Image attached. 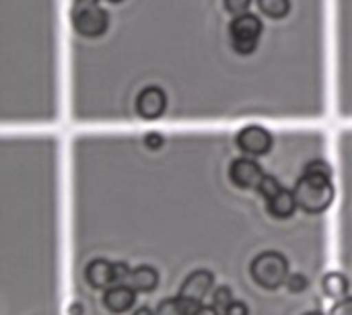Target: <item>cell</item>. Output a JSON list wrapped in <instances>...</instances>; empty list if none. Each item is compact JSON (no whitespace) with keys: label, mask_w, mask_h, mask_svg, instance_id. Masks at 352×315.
<instances>
[{"label":"cell","mask_w":352,"mask_h":315,"mask_svg":"<svg viewBox=\"0 0 352 315\" xmlns=\"http://www.w3.org/2000/svg\"><path fill=\"white\" fill-rule=\"evenodd\" d=\"M303 173H316V175H326V177H332V165H330L326 159H320V157H316V159H311V161H307V163H305V167H303Z\"/></svg>","instance_id":"cell-17"},{"label":"cell","mask_w":352,"mask_h":315,"mask_svg":"<svg viewBox=\"0 0 352 315\" xmlns=\"http://www.w3.org/2000/svg\"><path fill=\"white\" fill-rule=\"evenodd\" d=\"M266 27L264 21L254 14V12H243L231 19L229 25V35H231V45L233 52L239 58H252L260 52L262 45V35Z\"/></svg>","instance_id":"cell-3"},{"label":"cell","mask_w":352,"mask_h":315,"mask_svg":"<svg viewBox=\"0 0 352 315\" xmlns=\"http://www.w3.org/2000/svg\"><path fill=\"white\" fill-rule=\"evenodd\" d=\"M322 287H324V293L328 297L342 299L349 291V279L342 272H328L322 281Z\"/></svg>","instance_id":"cell-15"},{"label":"cell","mask_w":352,"mask_h":315,"mask_svg":"<svg viewBox=\"0 0 352 315\" xmlns=\"http://www.w3.org/2000/svg\"><path fill=\"white\" fill-rule=\"evenodd\" d=\"M250 274L258 285L266 289H276L285 285L289 276V260L285 258V254L276 250L260 252L258 256H254L250 264Z\"/></svg>","instance_id":"cell-4"},{"label":"cell","mask_w":352,"mask_h":315,"mask_svg":"<svg viewBox=\"0 0 352 315\" xmlns=\"http://www.w3.org/2000/svg\"><path fill=\"white\" fill-rule=\"evenodd\" d=\"M169 113V93L161 85H146L134 95V116L144 122L165 120Z\"/></svg>","instance_id":"cell-5"},{"label":"cell","mask_w":352,"mask_h":315,"mask_svg":"<svg viewBox=\"0 0 352 315\" xmlns=\"http://www.w3.org/2000/svg\"><path fill=\"white\" fill-rule=\"evenodd\" d=\"M295 198L301 210L309 215H320L326 213L332 202H334V184L332 177L326 175H316V173H303L295 182Z\"/></svg>","instance_id":"cell-2"},{"label":"cell","mask_w":352,"mask_h":315,"mask_svg":"<svg viewBox=\"0 0 352 315\" xmlns=\"http://www.w3.org/2000/svg\"><path fill=\"white\" fill-rule=\"evenodd\" d=\"M285 285L289 287V291H303L307 287V276L303 272H293L287 276Z\"/></svg>","instance_id":"cell-21"},{"label":"cell","mask_w":352,"mask_h":315,"mask_svg":"<svg viewBox=\"0 0 352 315\" xmlns=\"http://www.w3.org/2000/svg\"><path fill=\"white\" fill-rule=\"evenodd\" d=\"M280 188H283V184H280V180L276 177V175H272V173H264V177H262V182L258 184V194L264 198V200H268V198H272L276 192H280Z\"/></svg>","instance_id":"cell-16"},{"label":"cell","mask_w":352,"mask_h":315,"mask_svg":"<svg viewBox=\"0 0 352 315\" xmlns=\"http://www.w3.org/2000/svg\"><path fill=\"white\" fill-rule=\"evenodd\" d=\"M142 144L148 149V151H161L165 144H167V136L159 130H148L144 136H142Z\"/></svg>","instance_id":"cell-18"},{"label":"cell","mask_w":352,"mask_h":315,"mask_svg":"<svg viewBox=\"0 0 352 315\" xmlns=\"http://www.w3.org/2000/svg\"><path fill=\"white\" fill-rule=\"evenodd\" d=\"M85 276H87L89 285H93L97 289H107L113 283H118V279H116V262H111L107 258H95V260H91L87 264Z\"/></svg>","instance_id":"cell-9"},{"label":"cell","mask_w":352,"mask_h":315,"mask_svg":"<svg viewBox=\"0 0 352 315\" xmlns=\"http://www.w3.org/2000/svg\"><path fill=\"white\" fill-rule=\"evenodd\" d=\"M264 173L266 171L262 169V165L254 157H248V155L235 157L229 163V177L241 190H256L258 184L262 182Z\"/></svg>","instance_id":"cell-7"},{"label":"cell","mask_w":352,"mask_h":315,"mask_svg":"<svg viewBox=\"0 0 352 315\" xmlns=\"http://www.w3.org/2000/svg\"><path fill=\"white\" fill-rule=\"evenodd\" d=\"M303 315H324L322 312H307V314H303Z\"/></svg>","instance_id":"cell-27"},{"label":"cell","mask_w":352,"mask_h":315,"mask_svg":"<svg viewBox=\"0 0 352 315\" xmlns=\"http://www.w3.org/2000/svg\"><path fill=\"white\" fill-rule=\"evenodd\" d=\"M70 27L80 39H101L111 27V12L103 6V0H72Z\"/></svg>","instance_id":"cell-1"},{"label":"cell","mask_w":352,"mask_h":315,"mask_svg":"<svg viewBox=\"0 0 352 315\" xmlns=\"http://www.w3.org/2000/svg\"><path fill=\"white\" fill-rule=\"evenodd\" d=\"M223 6L227 8V12L231 17H237V14L250 12L252 0H223Z\"/></svg>","instance_id":"cell-20"},{"label":"cell","mask_w":352,"mask_h":315,"mask_svg":"<svg viewBox=\"0 0 352 315\" xmlns=\"http://www.w3.org/2000/svg\"><path fill=\"white\" fill-rule=\"evenodd\" d=\"M231 301H233V291H231V287L221 285V287H217V289H214L212 303H214L217 307H227Z\"/></svg>","instance_id":"cell-19"},{"label":"cell","mask_w":352,"mask_h":315,"mask_svg":"<svg viewBox=\"0 0 352 315\" xmlns=\"http://www.w3.org/2000/svg\"><path fill=\"white\" fill-rule=\"evenodd\" d=\"M132 315H155V312H151L148 307H138Z\"/></svg>","instance_id":"cell-25"},{"label":"cell","mask_w":352,"mask_h":315,"mask_svg":"<svg viewBox=\"0 0 352 315\" xmlns=\"http://www.w3.org/2000/svg\"><path fill=\"white\" fill-rule=\"evenodd\" d=\"M248 314H250L248 305H245L243 301H239V299H233V301L225 307V315H248Z\"/></svg>","instance_id":"cell-23"},{"label":"cell","mask_w":352,"mask_h":315,"mask_svg":"<svg viewBox=\"0 0 352 315\" xmlns=\"http://www.w3.org/2000/svg\"><path fill=\"white\" fill-rule=\"evenodd\" d=\"M192 315H219V312H217V305L212 303V305H198V309Z\"/></svg>","instance_id":"cell-24"},{"label":"cell","mask_w":352,"mask_h":315,"mask_svg":"<svg viewBox=\"0 0 352 315\" xmlns=\"http://www.w3.org/2000/svg\"><path fill=\"white\" fill-rule=\"evenodd\" d=\"M258 10L270 21H283L293 12V0H256Z\"/></svg>","instance_id":"cell-14"},{"label":"cell","mask_w":352,"mask_h":315,"mask_svg":"<svg viewBox=\"0 0 352 315\" xmlns=\"http://www.w3.org/2000/svg\"><path fill=\"white\" fill-rule=\"evenodd\" d=\"M297 198H295V192L289 190V188H280V192H276L272 198L266 200V208L272 217L276 219H289L293 217V213L297 210Z\"/></svg>","instance_id":"cell-11"},{"label":"cell","mask_w":352,"mask_h":315,"mask_svg":"<svg viewBox=\"0 0 352 315\" xmlns=\"http://www.w3.org/2000/svg\"><path fill=\"white\" fill-rule=\"evenodd\" d=\"M212 285H214V274H212V270H208V268L192 270V272L184 279V283H182V287H179V297L190 299V301H198V303H200V301L208 295V291L212 289Z\"/></svg>","instance_id":"cell-8"},{"label":"cell","mask_w":352,"mask_h":315,"mask_svg":"<svg viewBox=\"0 0 352 315\" xmlns=\"http://www.w3.org/2000/svg\"><path fill=\"white\" fill-rule=\"evenodd\" d=\"M198 301H190L184 297H167L159 301L155 315H192L198 309Z\"/></svg>","instance_id":"cell-13"},{"label":"cell","mask_w":352,"mask_h":315,"mask_svg":"<svg viewBox=\"0 0 352 315\" xmlns=\"http://www.w3.org/2000/svg\"><path fill=\"white\" fill-rule=\"evenodd\" d=\"M330 315H352V297H342L334 303Z\"/></svg>","instance_id":"cell-22"},{"label":"cell","mask_w":352,"mask_h":315,"mask_svg":"<svg viewBox=\"0 0 352 315\" xmlns=\"http://www.w3.org/2000/svg\"><path fill=\"white\" fill-rule=\"evenodd\" d=\"M235 144L248 157H264L274 144V134L260 124H248L235 134Z\"/></svg>","instance_id":"cell-6"},{"label":"cell","mask_w":352,"mask_h":315,"mask_svg":"<svg viewBox=\"0 0 352 315\" xmlns=\"http://www.w3.org/2000/svg\"><path fill=\"white\" fill-rule=\"evenodd\" d=\"M126 283L134 291H153L159 285V272L151 264H140V266L130 268V274H128Z\"/></svg>","instance_id":"cell-12"},{"label":"cell","mask_w":352,"mask_h":315,"mask_svg":"<svg viewBox=\"0 0 352 315\" xmlns=\"http://www.w3.org/2000/svg\"><path fill=\"white\" fill-rule=\"evenodd\" d=\"M105 2H109L111 6H118V4H124L126 0H105Z\"/></svg>","instance_id":"cell-26"},{"label":"cell","mask_w":352,"mask_h":315,"mask_svg":"<svg viewBox=\"0 0 352 315\" xmlns=\"http://www.w3.org/2000/svg\"><path fill=\"white\" fill-rule=\"evenodd\" d=\"M134 301H136V291L128 283H113L103 293V303L113 314H122V312L130 309L134 305Z\"/></svg>","instance_id":"cell-10"}]
</instances>
